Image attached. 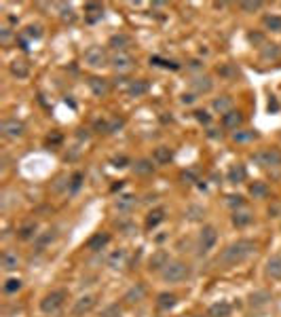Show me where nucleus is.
<instances>
[{
	"label": "nucleus",
	"mask_w": 281,
	"mask_h": 317,
	"mask_svg": "<svg viewBox=\"0 0 281 317\" xmlns=\"http://www.w3.org/2000/svg\"><path fill=\"white\" fill-rule=\"evenodd\" d=\"M254 252H256V243H254V241L239 239V241H235V243H231L224 252L220 254L218 262L226 264V267H235V264L245 262L250 256H254Z\"/></svg>",
	"instance_id": "f257e3e1"
},
{
	"label": "nucleus",
	"mask_w": 281,
	"mask_h": 317,
	"mask_svg": "<svg viewBox=\"0 0 281 317\" xmlns=\"http://www.w3.org/2000/svg\"><path fill=\"white\" fill-rule=\"evenodd\" d=\"M188 275H190V267L186 262H180V260L167 262V267L161 271V277H163V281H167V284L184 281V279H188Z\"/></svg>",
	"instance_id": "f03ea898"
},
{
	"label": "nucleus",
	"mask_w": 281,
	"mask_h": 317,
	"mask_svg": "<svg viewBox=\"0 0 281 317\" xmlns=\"http://www.w3.org/2000/svg\"><path fill=\"white\" fill-rule=\"evenodd\" d=\"M254 163H258L260 167H279L281 165V151L277 148H265L254 154Z\"/></svg>",
	"instance_id": "7ed1b4c3"
},
{
	"label": "nucleus",
	"mask_w": 281,
	"mask_h": 317,
	"mask_svg": "<svg viewBox=\"0 0 281 317\" xmlns=\"http://www.w3.org/2000/svg\"><path fill=\"white\" fill-rule=\"evenodd\" d=\"M63 301H66V292L63 290H57V292H51L40 301V311L43 313H55L63 307Z\"/></svg>",
	"instance_id": "20e7f679"
},
{
	"label": "nucleus",
	"mask_w": 281,
	"mask_h": 317,
	"mask_svg": "<svg viewBox=\"0 0 281 317\" xmlns=\"http://www.w3.org/2000/svg\"><path fill=\"white\" fill-rule=\"evenodd\" d=\"M85 61H87V66H91V68H104L108 63V55H106V49L104 47H89L85 51Z\"/></svg>",
	"instance_id": "39448f33"
},
{
	"label": "nucleus",
	"mask_w": 281,
	"mask_h": 317,
	"mask_svg": "<svg viewBox=\"0 0 281 317\" xmlns=\"http://www.w3.org/2000/svg\"><path fill=\"white\" fill-rule=\"evenodd\" d=\"M216 241H218V230H216L214 226H203L201 235H199V250H201L203 254L209 252L216 245Z\"/></svg>",
	"instance_id": "423d86ee"
},
{
	"label": "nucleus",
	"mask_w": 281,
	"mask_h": 317,
	"mask_svg": "<svg viewBox=\"0 0 281 317\" xmlns=\"http://www.w3.org/2000/svg\"><path fill=\"white\" fill-rule=\"evenodd\" d=\"M95 302H97V298L93 296V294H87V296H80L78 301L74 302V309H72V313L76 317H83L87 313H91L93 307H95Z\"/></svg>",
	"instance_id": "0eeeda50"
},
{
	"label": "nucleus",
	"mask_w": 281,
	"mask_h": 317,
	"mask_svg": "<svg viewBox=\"0 0 281 317\" xmlns=\"http://www.w3.org/2000/svg\"><path fill=\"white\" fill-rule=\"evenodd\" d=\"M0 129H2V134L7 137H21L23 131H26V125H23L21 121H17V119H7Z\"/></svg>",
	"instance_id": "6e6552de"
},
{
	"label": "nucleus",
	"mask_w": 281,
	"mask_h": 317,
	"mask_svg": "<svg viewBox=\"0 0 281 317\" xmlns=\"http://www.w3.org/2000/svg\"><path fill=\"white\" fill-rule=\"evenodd\" d=\"M89 89L95 97H106L110 91V83L106 78H99V76H91L89 78Z\"/></svg>",
	"instance_id": "1a4fd4ad"
},
{
	"label": "nucleus",
	"mask_w": 281,
	"mask_h": 317,
	"mask_svg": "<svg viewBox=\"0 0 281 317\" xmlns=\"http://www.w3.org/2000/svg\"><path fill=\"white\" fill-rule=\"evenodd\" d=\"M110 243V235L108 233H95L93 237L87 241V250H91V252H99V250H104Z\"/></svg>",
	"instance_id": "9d476101"
},
{
	"label": "nucleus",
	"mask_w": 281,
	"mask_h": 317,
	"mask_svg": "<svg viewBox=\"0 0 281 317\" xmlns=\"http://www.w3.org/2000/svg\"><path fill=\"white\" fill-rule=\"evenodd\" d=\"M110 63H112V68L114 70H129V68L133 66V57L129 53H116L112 55V60H110Z\"/></svg>",
	"instance_id": "9b49d317"
},
{
	"label": "nucleus",
	"mask_w": 281,
	"mask_h": 317,
	"mask_svg": "<svg viewBox=\"0 0 281 317\" xmlns=\"http://www.w3.org/2000/svg\"><path fill=\"white\" fill-rule=\"evenodd\" d=\"M222 125L226 127V129H237V127L243 125V114L239 110H231L226 112L224 117H222Z\"/></svg>",
	"instance_id": "f8f14e48"
},
{
	"label": "nucleus",
	"mask_w": 281,
	"mask_h": 317,
	"mask_svg": "<svg viewBox=\"0 0 281 317\" xmlns=\"http://www.w3.org/2000/svg\"><path fill=\"white\" fill-rule=\"evenodd\" d=\"M148 89H150L148 80L138 78V80H131V83H129V87H127V93H129L131 97H140V95L148 93Z\"/></svg>",
	"instance_id": "ddd939ff"
},
{
	"label": "nucleus",
	"mask_w": 281,
	"mask_h": 317,
	"mask_svg": "<svg viewBox=\"0 0 281 317\" xmlns=\"http://www.w3.org/2000/svg\"><path fill=\"white\" fill-rule=\"evenodd\" d=\"M108 45L116 51V53H123V51H125L131 45V38L127 36V34H114V36L108 40Z\"/></svg>",
	"instance_id": "4468645a"
},
{
	"label": "nucleus",
	"mask_w": 281,
	"mask_h": 317,
	"mask_svg": "<svg viewBox=\"0 0 281 317\" xmlns=\"http://www.w3.org/2000/svg\"><path fill=\"white\" fill-rule=\"evenodd\" d=\"M175 302H178V296L172 292H163L159 294V298H156V307H159L161 311H169L175 307Z\"/></svg>",
	"instance_id": "2eb2a0df"
},
{
	"label": "nucleus",
	"mask_w": 281,
	"mask_h": 317,
	"mask_svg": "<svg viewBox=\"0 0 281 317\" xmlns=\"http://www.w3.org/2000/svg\"><path fill=\"white\" fill-rule=\"evenodd\" d=\"M85 13H87V21L93 24V21L102 19L104 7H102V4H97V2H89V4H85Z\"/></svg>",
	"instance_id": "dca6fc26"
},
{
	"label": "nucleus",
	"mask_w": 281,
	"mask_h": 317,
	"mask_svg": "<svg viewBox=\"0 0 281 317\" xmlns=\"http://www.w3.org/2000/svg\"><path fill=\"white\" fill-rule=\"evenodd\" d=\"M266 275L271 279H281V256H273L266 262Z\"/></svg>",
	"instance_id": "f3484780"
},
{
	"label": "nucleus",
	"mask_w": 281,
	"mask_h": 317,
	"mask_svg": "<svg viewBox=\"0 0 281 317\" xmlns=\"http://www.w3.org/2000/svg\"><path fill=\"white\" fill-rule=\"evenodd\" d=\"M152 159H155V163L165 165V163H169V161L173 159V152L169 151L167 146H156V148H155V152H152Z\"/></svg>",
	"instance_id": "a211bd4d"
},
{
	"label": "nucleus",
	"mask_w": 281,
	"mask_h": 317,
	"mask_svg": "<svg viewBox=\"0 0 281 317\" xmlns=\"http://www.w3.org/2000/svg\"><path fill=\"white\" fill-rule=\"evenodd\" d=\"M231 311H233L231 304L224 302V301H220V302H216V304L209 307V317H228V315H231Z\"/></svg>",
	"instance_id": "6ab92c4d"
},
{
	"label": "nucleus",
	"mask_w": 281,
	"mask_h": 317,
	"mask_svg": "<svg viewBox=\"0 0 281 317\" xmlns=\"http://www.w3.org/2000/svg\"><path fill=\"white\" fill-rule=\"evenodd\" d=\"M165 220V210L163 207H156V210H152L148 218H146V228H155L156 224H161Z\"/></svg>",
	"instance_id": "aec40b11"
},
{
	"label": "nucleus",
	"mask_w": 281,
	"mask_h": 317,
	"mask_svg": "<svg viewBox=\"0 0 281 317\" xmlns=\"http://www.w3.org/2000/svg\"><path fill=\"white\" fill-rule=\"evenodd\" d=\"M212 106H214V110H216V112H220V114H222V117H224V114H226V112H231V106H233V100H231V97H228V95H222V97H216V100H214V104H212Z\"/></svg>",
	"instance_id": "412c9836"
},
{
	"label": "nucleus",
	"mask_w": 281,
	"mask_h": 317,
	"mask_svg": "<svg viewBox=\"0 0 281 317\" xmlns=\"http://www.w3.org/2000/svg\"><path fill=\"white\" fill-rule=\"evenodd\" d=\"M11 74L17 78H26L28 74H30V66H28L23 60H15L13 63H11Z\"/></svg>",
	"instance_id": "4be33fe9"
},
{
	"label": "nucleus",
	"mask_w": 281,
	"mask_h": 317,
	"mask_svg": "<svg viewBox=\"0 0 281 317\" xmlns=\"http://www.w3.org/2000/svg\"><path fill=\"white\" fill-rule=\"evenodd\" d=\"M245 178H248V171H245L243 165H233L231 169H228V182L239 184V182H243Z\"/></svg>",
	"instance_id": "5701e85b"
},
{
	"label": "nucleus",
	"mask_w": 281,
	"mask_h": 317,
	"mask_svg": "<svg viewBox=\"0 0 281 317\" xmlns=\"http://www.w3.org/2000/svg\"><path fill=\"white\" fill-rule=\"evenodd\" d=\"M144 296H146V287L142 284H136V287H131V290L125 294V301L133 304V302L144 301Z\"/></svg>",
	"instance_id": "b1692460"
},
{
	"label": "nucleus",
	"mask_w": 281,
	"mask_h": 317,
	"mask_svg": "<svg viewBox=\"0 0 281 317\" xmlns=\"http://www.w3.org/2000/svg\"><path fill=\"white\" fill-rule=\"evenodd\" d=\"M268 186H266V182H254V184H250V195L254 199H266L268 197Z\"/></svg>",
	"instance_id": "393cba45"
},
{
	"label": "nucleus",
	"mask_w": 281,
	"mask_h": 317,
	"mask_svg": "<svg viewBox=\"0 0 281 317\" xmlns=\"http://www.w3.org/2000/svg\"><path fill=\"white\" fill-rule=\"evenodd\" d=\"M192 89L197 91V93H207V91H212V78L209 76H199L192 80Z\"/></svg>",
	"instance_id": "a878e982"
},
{
	"label": "nucleus",
	"mask_w": 281,
	"mask_h": 317,
	"mask_svg": "<svg viewBox=\"0 0 281 317\" xmlns=\"http://www.w3.org/2000/svg\"><path fill=\"white\" fill-rule=\"evenodd\" d=\"M133 171L140 176H146V174H152V171H155V165H152V161H148V159H140L133 163Z\"/></svg>",
	"instance_id": "bb28decb"
},
{
	"label": "nucleus",
	"mask_w": 281,
	"mask_h": 317,
	"mask_svg": "<svg viewBox=\"0 0 281 317\" xmlns=\"http://www.w3.org/2000/svg\"><path fill=\"white\" fill-rule=\"evenodd\" d=\"M17 267H19V258H17V254L4 252L2 254V269L4 271H15Z\"/></svg>",
	"instance_id": "cd10ccee"
},
{
	"label": "nucleus",
	"mask_w": 281,
	"mask_h": 317,
	"mask_svg": "<svg viewBox=\"0 0 281 317\" xmlns=\"http://www.w3.org/2000/svg\"><path fill=\"white\" fill-rule=\"evenodd\" d=\"M36 222H28V224H23V226L17 230V235H19V239H32V237H36Z\"/></svg>",
	"instance_id": "c85d7f7f"
},
{
	"label": "nucleus",
	"mask_w": 281,
	"mask_h": 317,
	"mask_svg": "<svg viewBox=\"0 0 281 317\" xmlns=\"http://www.w3.org/2000/svg\"><path fill=\"white\" fill-rule=\"evenodd\" d=\"M262 24L271 32H281V17L279 15H266L265 19H262Z\"/></svg>",
	"instance_id": "c756f323"
},
{
	"label": "nucleus",
	"mask_w": 281,
	"mask_h": 317,
	"mask_svg": "<svg viewBox=\"0 0 281 317\" xmlns=\"http://www.w3.org/2000/svg\"><path fill=\"white\" fill-rule=\"evenodd\" d=\"M133 205H136V197L133 195H125V197H119V201H116V210L119 211H129Z\"/></svg>",
	"instance_id": "7c9ffc66"
},
{
	"label": "nucleus",
	"mask_w": 281,
	"mask_h": 317,
	"mask_svg": "<svg viewBox=\"0 0 281 317\" xmlns=\"http://www.w3.org/2000/svg\"><path fill=\"white\" fill-rule=\"evenodd\" d=\"M258 137V134L256 131H235L233 134V142H237V144H243V142H251V140H256Z\"/></svg>",
	"instance_id": "2f4dec72"
},
{
	"label": "nucleus",
	"mask_w": 281,
	"mask_h": 317,
	"mask_svg": "<svg viewBox=\"0 0 281 317\" xmlns=\"http://www.w3.org/2000/svg\"><path fill=\"white\" fill-rule=\"evenodd\" d=\"M251 220H254V216L248 214V211H243V214H235V216H233V224H235L237 228L248 226V224H251Z\"/></svg>",
	"instance_id": "473e14b6"
},
{
	"label": "nucleus",
	"mask_w": 281,
	"mask_h": 317,
	"mask_svg": "<svg viewBox=\"0 0 281 317\" xmlns=\"http://www.w3.org/2000/svg\"><path fill=\"white\" fill-rule=\"evenodd\" d=\"M167 254L165 252H159L155 258L150 260V271H156V269H165L167 267Z\"/></svg>",
	"instance_id": "72a5a7b5"
},
{
	"label": "nucleus",
	"mask_w": 281,
	"mask_h": 317,
	"mask_svg": "<svg viewBox=\"0 0 281 317\" xmlns=\"http://www.w3.org/2000/svg\"><path fill=\"white\" fill-rule=\"evenodd\" d=\"M123 262H125V250H116V252L110 254L108 264H110V267H112V269H119Z\"/></svg>",
	"instance_id": "f704fd0d"
},
{
	"label": "nucleus",
	"mask_w": 281,
	"mask_h": 317,
	"mask_svg": "<svg viewBox=\"0 0 281 317\" xmlns=\"http://www.w3.org/2000/svg\"><path fill=\"white\" fill-rule=\"evenodd\" d=\"M150 63H155V66H163V68H169V70H180V63L169 61V60H163V57H159V55L150 57Z\"/></svg>",
	"instance_id": "c9c22d12"
},
{
	"label": "nucleus",
	"mask_w": 281,
	"mask_h": 317,
	"mask_svg": "<svg viewBox=\"0 0 281 317\" xmlns=\"http://www.w3.org/2000/svg\"><path fill=\"white\" fill-rule=\"evenodd\" d=\"M83 180H85V176L80 174V171L72 174V178H70V190H72V193H76V190L83 186Z\"/></svg>",
	"instance_id": "e433bc0d"
},
{
	"label": "nucleus",
	"mask_w": 281,
	"mask_h": 317,
	"mask_svg": "<svg viewBox=\"0 0 281 317\" xmlns=\"http://www.w3.org/2000/svg\"><path fill=\"white\" fill-rule=\"evenodd\" d=\"M201 216H205L203 207H188V210H186V218H188V220H201Z\"/></svg>",
	"instance_id": "4c0bfd02"
},
{
	"label": "nucleus",
	"mask_w": 281,
	"mask_h": 317,
	"mask_svg": "<svg viewBox=\"0 0 281 317\" xmlns=\"http://www.w3.org/2000/svg\"><path fill=\"white\" fill-rule=\"evenodd\" d=\"M239 7H241L243 13H254V11H260L262 2H260V0H254V2H241Z\"/></svg>",
	"instance_id": "58836bf2"
},
{
	"label": "nucleus",
	"mask_w": 281,
	"mask_h": 317,
	"mask_svg": "<svg viewBox=\"0 0 281 317\" xmlns=\"http://www.w3.org/2000/svg\"><path fill=\"white\" fill-rule=\"evenodd\" d=\"M19 290H21V281L19 279H7V284H4V292L13 294V292H19Z\"/></svg>",
	"instance_id": "ea45409f"
},
{
	"label": "nucleus",
	"mask_w": 281,
	"mask_h": 317,
	"mask_svg": "<svg viewBox=\"0 0 281 317\" xmlns=\"http://www.w3.org/2000/svg\"><path fill=\"white\" fill-rule=\"evenodd\" d=\"M226 203L231 205V207H241L245 201H243L241 195H228V197H226Z\"/></svg>",
	"instance_id": "a19ab883"
},
{
	"label": "nucleus",
	"mask_w": 281,
	"mask_h": 317,
	"mask_svg": "<svg viewBox=\"0 0 281 317\" xmlns=\"http://www.w3.org/2000/svg\"><path fill=\"white\" fill-rule=\"evenodd\" d=\"M266 301H271V294H266V292H260V294H256V296H251V304H265Z\"/></svg>",
	"instance_id": "79ce46f5"
},
{
	"label": "nucleus",
	"mask_w": 281,
	"mask_h": 317,
	"mask_svg": "<svg viewBox=\"0 0 281 317\" xmlns=\"http://www.w3.org/2000/svg\"><path fill=\"white\" fill-rule=\"evenodd\" d=\"M102 317H121V307L119 304H112V307H108L106 311H104Z\"/></svg>",
	"instance_id": "37998d69"
},
{
	"label": "nucleus",
	"mask_w": 281,
	"mask_h": 317,
	"mask_svg": "<svg viewBox=\"0 0 281 317\" xmlns=\"http://www.w3.org/2000/svg\"><path fill=\"white\" fill-rule=\"evenodd\" d=\"M112 165L116 167V169H123V167L129 165V159H127L125 154H121V157H114V159H112Z\"/></svg>",
	"instance_id": "c03bdc74"
},
{
	"label": "nucleus",
	"mask_w": 281,
	"mask_h": 317,
	"mask_svg": "<svg viewBox=\"0 0 281 317\" xmlns=\"http://www.w3.org/2000/svg\"><path fill=\"white\" fill-rule=\"evenodd\" d=\"M195 119L199 121V123H203V125H209V121H212V117H209L205 110H195Z\"/></svg>",
	"instance_id": "a18cd8bd"
},
{
	"label": "nucleus",
	"mask_w": 281,
	"mask_h": 317,
	"mask_svg": "<svg viewBox=\"0 0 281 317\" xmlns=\"http://www.w3.org/2000/svg\"><path fill=\"white\" fill-rule=\"evenodd\" d=\"M51 239H53V230H47V235H43V237L38 239V247H40V250H43V247L49 243Z\"/></svg>",
	"instance_id": "49530a36"
},
{
	"label": "nucleus",
	"mask_w": 281,
	"mask_h": 317,
	"mask_svg": "<svg viewBox=\"0 0 281 317\" xmlns=\"http://www.w3.org/2000/svg\"><path fill=\"white\" fill-rule=\"evenodd\" d=\"M60 142H62V134H57V131L47 137V144H49V146H57Z\"/></svg>",
	"instance_id": "de8ad7c7"
},
{
	"label": "nucleus",
	"mask_w": 281,
	"mask_h": 317,
	"mask_svg": "<svg viewBox=\"0 0 281 317\" xmlns=\"http://www.w3.org/2000/svg\"><path fill=\"white\" fill-rule=\"evenodd\" d=\"M26 34H28V36H32V38H40V34H43V32H40V26H30Z\"/></svg>",
	"instance_id": "09e8293b"
},
{
	"label": "nucleus",
	"mask_w": 281,
	"mask_h": 317,
	"mask_svg": "<svg viewBox=\"0 0 281 317\" xmlns=\"http://www.w3.org/2000/svg\"><path fill=\"white\" fill-rule=\"evenodd\" d=\"M268 112H279V104H277V100H275V97H271V100H268Z\"/></svg>",
	"instance_id": "8fccbe9b"
},
{
	"label": "nucleus",
	"mask_w": 281,
	"mask_h": 317,
	"mask_svg": "<svg viewBox=\"0 0 281 317\" xmlns=\"http://www.w3.org/2000/svg\"><path fill=\"white\" fill-rule=\"evenodd\" d=\"M182 180L186 182V180H190V182H195L197 180V174H195V171H184V174H182ZM188 182V184H190Z\"/></svg>",
	"instance_id": "3c124183"
},
{
	"label": "nucleus",
	"mask_w": 281,
	"mask_h": 317,
	"mask_svg": "<svg viewBox=\"0 0 281 317\" xmlns=\"http://www.w3.org/2000/svg\"><path fill=\"white\" fill-rule=\"evenodd\" d=\"M0 38H2V43H4V45L9 43V38H11V32H9V28H4V30L0 32Z\"/></svg>",
	"instance_id": "603ef678"
},
{
	"label": "nucleus",
	"mask_w": 281,
	"mask_h": 317,
	"mask_svg": "<svg viewBox=\"0 0 281 317\" xmlns=\"http://www.w3.org/2000/svg\"><path fill=\"white\" fill-rule=\"evenodd\" d=\"M192 102H195V95H190V93L188 95H186V93L182 95V104H192Z\"/></svg>",
	"instance_id": "864d4df0"
},
{
	"label": "nucleus",
	"mask_w": 281,
	"mask_h": 317,
	"mask_svg": "<svg viewBox=\"0 0 281 317\" xmlns=\"http://www.w3.org/2000/svg\"><path fill=\"white\" fill-rule=\"evenodd\" d=\"M220 74H224V76H231V74H237V72H233L231 68L226 66V68H222V70H220Z\"/></svg>",
	"instance_id": "5fc2aeb1"
}]
</instances>
